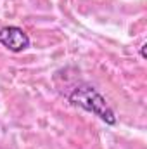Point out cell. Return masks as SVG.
Masks as SVG:
<instances>
[{
	"instance_id": "3",
	"label": "cell",
	"mask_w": 147,
	"mask_h": 149,
	"mask_svg": "<svg viewBox=\"0 0 147 149\" xmlns=\"http://www.w3.org/2000/svg\"><path fill=\"white\" fill-rule=\"evenodd\" d=\"M140 56H142V59H146V43H142V47H140Z\"/></svg>"
},
{
	"instance_id": "1",
	"label": "cell",
	"mask_w": 147,
	"mask_h": 149,
	"mask_svg": "<svg viewBox=\"0 0 147 149\" xmlns=\"http://www.w3.org/2000/svg\"><path fill=\"white\" fill-rule=\"evenodd\" d=\"M68 101L78 106L81 109H85L87 113H92L95 116H99L104 123L107 125H116V114L111 109V106L107 104V101L102 97V94L90 83H80L76 85L71 94L68 95Z\"/></svg>"
},
{
	"instance_id": "2",
	"label": "cell",
	"mask_w": 147,
	"mask_h": 149,
	"mask_svg": "<svg viewBox=\"0 0 147 149\" xmlns=\"http://www.w3.org/2000/svg\"><path fill=\"white\" fill-rule=\"evenodd\" d=\"M0 43L10 50V52H23L30 47L31 40L28 37V33L19 28V26H3L0 28Z\"/></svg>"
}]
</instances>
